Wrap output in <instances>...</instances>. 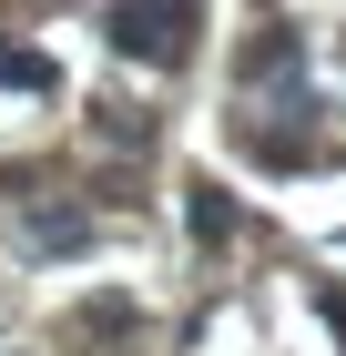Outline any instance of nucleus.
Listing matches in <instances>:
<instances>
[{
  "label": "nucleus",
  "instance_id": "obj_1",
  "mask_svg": "<svg viewBox=\"0 0 346 356\" xmlns=\"http://www.w3.org/2000/svg\"><path fill=\"white\" fill-rule=\"evenodd\" d=\"M112 51H133V61H184L194 41V0H112Z\"/></svg>",
  "mask_w": 346,
  "mask_h": 356
},
{
  "label": "nucleus",
  "instance_id": "obj_2",
  "mask_svg": "<svg viewBox=\"0 0 346 356\" xmlns=\"http://www.w3.org/2000/svg\"><path fill=\"white\" fill-rule=\"evenodd\" d=\"M184 224H194V245H235V193H224V184H194L184 193Z\"/></svg>",
  "mask_w": 346,
  "mask_h": 356
},
{
  "label": "nucleus",
  "instance_id": "obj_3",
  "mask_svg": "<svg viewBox=\"0 0 346 356\" xmlns=\"http://www.w3.org/2000/svg\"><path fill=\"white\" fill-rule=\"evenodd\" d=\"M0 82H21V92H52V61H41V51H10V41H0Z\"/></svg>",
  "mask_w": 346,
  "mask_h": 356
},
{
  "label": "nucleus",
  "instance_id": "obj_4",
  "mask_svg": "<svg viewBox=\"0 0 346 356\" xmlns=\"http://www.w3.org/2000/svg\"><path fill=\"white\" fill-rule=\"evenodd\" d=\"M244 72H255V82H265V72H295V31H265V41L244 51Z\"/></svg>",
  "mask_w": 346,
  "mask_h": 356
}]
</instances>
